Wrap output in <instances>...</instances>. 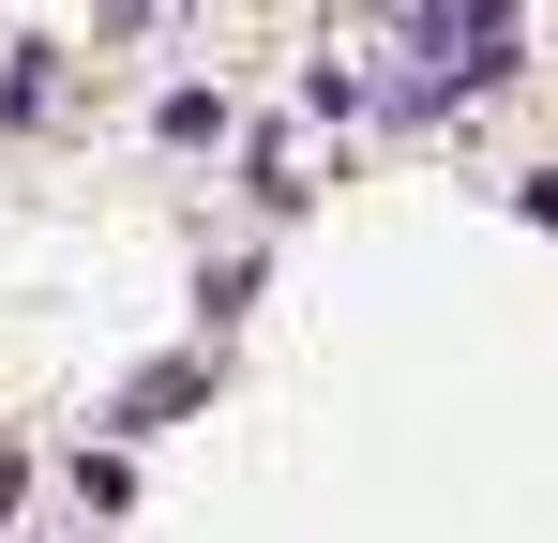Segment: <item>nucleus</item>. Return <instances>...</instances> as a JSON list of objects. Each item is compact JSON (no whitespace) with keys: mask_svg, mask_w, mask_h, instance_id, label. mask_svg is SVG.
<instances>
[{"mask_svg":"<svg viewBox=\"0 0 558 543\" xmlns=\"http://www.w3.org/2000/svg\"><path fill=\"white\" fill-rule=\"evenodd\" d=\"M453 31H468V61H453L468 90H498V76H513V0H453Z\"/></svg>","mask_w":558,"mask_h":543,"instance_id":"1","label":"nucleus"},{"mask_svg":"<svg viewBox=\"0 0 558 543\" xmlns=\"http://www.w3.org/2000/svg\"><path fill=\"white\" fill-rule=\"evenodd\" d=\"M106 15H121V31H136V15H151V0H106Z\"/></svg>","mask_w":558,"mask_h":543,"instance_id":"2","label":"nucleus"}]
</instances>
